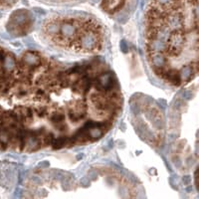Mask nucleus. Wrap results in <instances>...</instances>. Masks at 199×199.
<instances>
[{
	"label": "nucleus",
	"instance_id": "1",
	"mask_svg": "<svg viewBox=\"0 0 199 199\" xmlns=\"http://www.w3.org/2000/svg\"><path fill=\"white\" fill-rule=\"evenodd\" d=\"M144 43L153 73L182 86L198 73L197 0H150L144 14Z\"/></svg>",
	"mask_w": 199,
	"mask_h": 199
},
{
	"label": "nucleus",
	"instance_id": "2",
	"mask_svg": "<svg viewBox=\"0 0 199 199\" xmlns=\"http://www.w3.org/2000/svg\"><path fill=\"white\" fill-rule=\"evenodd\" d=\"M42 35L50 45L75 54H96L105 45V29L84 16H54L46 19Z\"/></svg>",
	"mask_w": 199,
	"mask_h": 199
},
{
	"label": "nucleus",
	"instance_id": "3",
	"mask_svg": "<svg viewBox=\"0 0 199 199\" xmlns=\"http://www.w3.org/2000/svg\"><path fill=\"white\" fill-rule=\"evenodd\" d=\"M126 0H102L101 7L108 14H116L126 5Z\"/></svg>",
	"mask_w": 199,
	"mask_h": 199
},
{
	"label": "nucleus",
	"instance_id": "4",
	"mask_svg": "<svg viewBox=\"0 0 199 199\" xmlns=\"http://www.w3.org/2000/svg\"><path fill=\"white\" fill-rule=\"evenodd\" d=\"M17 1V0H0V6L1 7H10Z\"/></svg>",
	"mask_w": 199,
	"mask_h": 199
}]
</instances>
